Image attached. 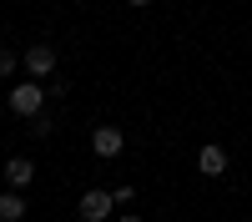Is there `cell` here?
I'll use <instances>...</instances> for the list:
<instances>
[{
    "mask_svg": "<svg viewBox=\"0 0 252 222\" xmlns=\"http://www.w3.org/2000/svg\"><path fill=\"white\" fill-rule=\"evenodd\" d=\"M56 66H61V61H56V51L46 46V40H35V46L20 56V71H26V81H51Z\"/></svg>",
    "mask_w": 252,
    "mask_h": 222,
    "instance_id": "7a4b0ae2",
    "label": "cell"
},
{
    "mask_svg": "<svg viewBox=\"0 0 252 222\" xmlns=\"http://www.w3.org/2000/svg\"><path fill=\"white\" fill-rule=\"evenodd\" d=\"M15 66H20V56H15L10 46H0V81H5V76H15Z\"/></svg>",
    "mask_w": 252,
    "mask_h": 222,
    "instance_id": "ba28073f",
    "label": "cell"
},
{
    "mask_svg": "<svg viewBox=\"0 0 252 222\" xmlns=\"http://www.w3.org/2000/svg\"><path fill=\"white\" fill-rule=\"evenodd\" d=\"M111 197H116V207H121V212H131V202H136V187H116Z\"/></svg>",
    "mask_w": 252,
    "mask_h": 222,
    "instance_id": "30bf717a",
    "label": "cell"
},
{
    "mask_svg": "<svg viewBox=\"0 0 252 222\" xmlns=\"http://www.w3.org/2000/svg\"><path fill=\"white\" fill-rule=\"evenodd\" d=\"M26 217V192H0V222H20Z\"/></svg>",
    "mask_w": 252,
    "mask_h": 222,
    "instance_id": "52a82bcc",
    "label": "cell"
},
{
    "mask_svg": "<svg viewBox=\"0 0 252 222\" xmlns=\"http://www.w3.org/2000/svg\"><path fill=\"white\" fill-rule=\"evenodd\" d=\"M40 106H46V86H40V81H15V86H10V111L15 116L35 121Z\"/></svg>",
    "mask_w": 252,
    "mask_h": 222,
    "instance_id": "6da1fadb",
    "label": "cell"
},
{
    "mask_svg": "<svg viewBox=\"0 0 252 222\" xmlns=\"http://www.w3.org/2000/svg\"><path fill=\"white\" fill-rule=\"evenodd\" d=\"M56 131V116H46V111H40L35 121H31V136H51Z\"/></svg>",
    "mask_w": 252,
    "mask_h": 222,
    "instance_id": "9c48e42d",
    "label": "cell"
},
{
    "mask_svg": "<svg viewBox=\"0 0 252 222\" xmlns=\"http://www.w3.org/2000/svg\"><path fill=\"white\" fill-rule=\"evenodd\" d=\"M31 182H35V161L31 157H10L5 161V187L20 192V187H31Z\"/></svg>",
    "mask_w": 252,
    "mask_h": 222,
    "instance_id": "8992f818",
    "label": "cell"
},
{
    "mask_svg": "<svg viewBox=\"0 0 252 222\" xmlns=\"http://www.w3.org/2000/svg\"><path fill=\"white\" fill-rule=\"evenodd\" d=\"M116 222H141V217H136V212H121V217H116Z\"/></svg>",
    "mask_w": 252,
    "mask_h": 222,
    "instance_id": "8fae6325",
    "label": "cell"
},
{
    "mask_svg": "<svg viewBox=\"0 0 252 222\" xmlns=\"http://www.w3.org/2000/svg\"><path fill=\"white\" fill-rule=\"evenodd\" d=\"M76 212H81V222H111V212H116V197H111L106 187H91V192H81Z\"/></svg>",
    "mask_w": 252,
    "mask_h": 222,
    "instance_id": "3957f363",
    "label": "cell"
},
{
    "mask_svg": "<svg viewBox=\"0 0 252 222\" xmlns=\"http://www.w3.org/2000/svg\"><path fill=\"white\" fill-rule=\"evenodd\" d=\"M91 152H96L101 161L121 157V152H126V136H121V127H96V131H91Z\"/></svg>",
    "mask_w": 252,
    "mask_h": 222,
    "instance_id": "277c9868",
    "label": "cell"
},
{
    "mask_svg": "<svg viewBox=\"0 0 252 222\" xmlns=\"http://www.w3.org/2000/svg\"><path fill=\"white\" fill-rule=\"evenodd\" d=\"M227 167H232V157H227V147H217V141H207V147L197 152V172L202 177H222Z\"/></svg>",
    "mask_w": 252,
    "mask_h": 222,
    "instance_id": "5b68a950",
    "label": "cell"
}]
</instances>
